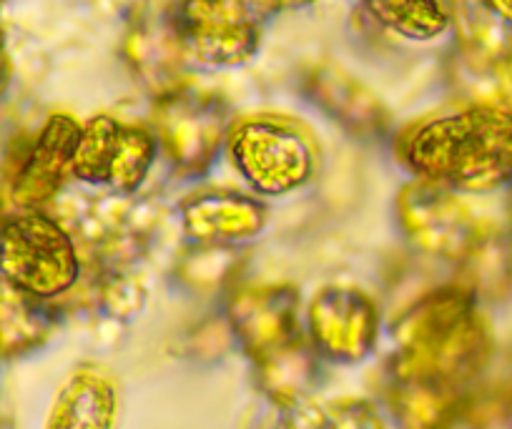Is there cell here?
<instances>
[{
  "label": "cell",
  "mask_w": 512,
  "mask_h": 429,
  "mask_svg": "<svg viewBox=\"0 0 512 429\" xmlns=\"http://www.w3.org/2000/svg\"><path fill=\"white\" fill-rule=\"evenodd\" d=\"M420 179L450 191L487 194L512 181V111L480 103L425 121L402 146Z\"/></svg>",
  "instance_id": "6da1fadb"
},
{
  "label": "cell",
  "mask_w": 512,
  "mask_h": 429,
  "mask_svg": "<svg viewBox=\"0 0 512 429\" xmlns=\"http://www.w3.org/2000/svg\"><path fill=\"white\" fill-rule=\"evenodd\" d=\"M0 279L31 297H61L78 279L71 234L38 209L23 211L0 229Z\"/></svg>",
  "instance_id": "7a4b0ae2"
},
{
  "label": "cell",
  "mask_w": 512,
  "mask_h": 429,
  "mask_svg": "<svg viewBox=\"0 0 512 429\" xmlns=\"http://www.w3.org/2000/svg\"><path fill=\"white\" fill-rule=\"evenodd\" d=\"M181 51L209 68L249 63L262 41V13L251 0H179L171 18Z\"/></svg>",
  "instance_id": "3957f363"
},
{
  "label": "cell",
  "mask_w": 512,
  "mask_h": 429,
  "mask_svg": "<svg viewBox=\"0 0 512 429\" xmlns=\"http://www.w3.org/2000/svg\"><path fill=\"white\" fill-rule=\"evenodd\" d=\"M231 159L254 189L284 194L312 176L314 151L297 126L259 118L234 128Z\"/></svg>",
  "instance_id": "277c9868"
},
{
  "label": "cell",
  "mask_w": 512,
  "mask_h": 429,
  "mask_svg": "<svg viewBox=\"0 0 512 429\" xmlns=\"http://www.w3.org/2000/svg\"><path fill=\"white\" fill-rule=\"evenodd\" d=\"M156 159V143L146 128L98 116L81 126L73 176L83 184L113 191H136Z\"/></svg>",
  "instance_id": "5b68a950"
},
{
  "label": "cell",
  "mask_w": 512,
  "mask_h": 429,
  "mask_svg": "<svg viewBox=\"0 0 512 429\" xmlns=\"http://www.w3.org/2000/svg\"><path fill=\"white\" fill-rule=\"evenodd\" d=\"M81 123L68 113H56L46 121L41 136L33 143L31 154L21 164L13 179V204L23 211H33L48 204L61 191L63 181L73 174Z\"/></svg>",
  "instance_id": "8992f818"
},
{
  "label": "cell",
  "mask_w": 512,
  "mask_h": 429,
  "mask_svg": "<svg viewBox=\"0 0 512 429\" xmlns=\"http://www.w3.org/2000/svg\"><path fill=\"white\" fill-rule=\"evenodd\" d=\"M116 389L96 369H78L58 392L46 429H113Z\"/></svg>",
  "instance_id": "52a82bcc"
},
{
  "label": "cell",
  "mask_w": 512,
  "mask_h": 429,
  "mask_svg": "<svg viewBox=\"0 0 512 429\" xmlns=\"http://www.w3.org/2000/svg\"><path fill=\"white\" fill-rule=\"evenodd\" d=\"M369 16L407 41H435L450 28L440 0H362Z\"/></svg>",
  "instance_id": "ba28073f"
},
{
  "label": "cell",
  "mask_w": 512,
  "mask_h": 429,
  "mask_svg": "<svg viewBox=\"0 0 512 429\" xmlns=\"http://www.w3.org/2000/svg\"><path fill=\"white\" fill-rule=\"evenodd\" d=\"M41 299L23 294L6 284V292H0V357L26 352L43 337Z\"/></svg>",
  "instance_id": "9c48e42d"
},
{
  "label": "cell",
  "mask_w": 512,
  "mask_h": 429,
  "mask_svg": "<svg viewBox=\"0 0 512 429\" xmlns=\"http://www.w3.org/2000/svg\"><path fill=\"white\" fill-rule=\"evenodd\" d=\"M322 429H379V424L364 407H347L329 419Z\"/></svg>",
  "instance_id": "30bf717a"
},
{
  "label": "cell",
  "mask_w": 512,
  "mask_h": 429,
  "mask_svg": "<svg viewBox=\"0 0 512 429\" xmlns=\"http://www.w3.org/2000/svg\"><path fill=\"white\" fill-rule=\"evenodd\" d=\"M482 8L505 26H512V0H480Z\"/></svg>",
  "instance_id": "8fae6325"
},
{
  "label": "cell",
  "mask_w": 512,
  "mask_h": 429,
  "mask_svg": "<svg viewBox=\"0 0 512 429\" xmlns=\"http://www.w3.org/2000/svg\"><path fill=\"white\" fill-rule=\"evenodd\" d=\"M256 8H259V13L269 11V8H287V6H297V3H302V0H251Z\"/></svg>",
  "instance_id": "7c38bea8"
},
{
  "label": "cell",
  "mask_w": 512,
  "mask_h": 429,
  "mask_svg": "<svg viewBox=\"0 0 512 429\" xmlns=\"http://www.w3.org/2000/svg\"><path fill=\"white\" fill-rule=\"evenodd\" d=\"M8 81H11V61H8L6 51L0 48V93L6 91Z\"/></svg>",
  "instance_id": "4fadbf2b"
},
{
  "label": "cell",
  "mask_w": 512,
  "mask_h": 429,
  "mask_svg": "<svg viewBox=\"0 0 512 429\" xmlns=\"http://www.w3.org/2000/svg\"><path fill=\"white\" fill-rule=\"evenodd\" d=\"M0 11H3V0H0ZM6 46V31H3V26H0V48Z\"/></svg>",
  "instance_id": "5bb4252c"
},
{
  "label": "cell",
  "mask_w": 512,
  "mask_h": 429,
  "mask_svg": "<svg viewBox=\"0 0 512 429\" xmlns=\"http://www.w3.org/2000/svg\"><path fill=\"white\" fill-rule=\"evenodd\" d=\"M0 429H3V424H0Z\"/></svg>",
  "instance_id": "9a60e30c"
}]
</instances>
